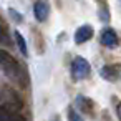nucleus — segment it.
<instances>
[{"label": "nucleus", "mask_w": 121, "mask_h": 121, "mask_svg": "<svg viewBox=\"0 0 121 121\" xmlns=\"http://www.w3.org/2000/svg\"><path fill=\"white\" fill-rule=\"evenodd\" d=\"M2 70H4V75L12 78L13 81L20 83V86H25V81H23V71L20 68V65L7 53V52H2Z\"/></svg>", "instance_id": "1"}, {"label": "nucleus", "mask_w": 121, "mask_h": 121, "mask_svg": "<svg viewBox=\"0 0 121 121\" xmlns=\"http://www.w3.org/2000/svg\"><path fill=\"white\" fill-rule=\"evenodd\" d=\"M2 106L15 113V111H18L22 108V99L17 96L15 91H12L7 86H4L2 88Z\"/></svg>", "instance_id": "2"}, {"label": "nucleus", "mask_w": 121, "mask_h": 121, "mask_svg": "<svg viewBox=\"0 0 121 121\" xmlns=\"http://www.w3.org/2000/svg\"><path fill=\"white\" fill-rule=\"evenodd\" d=\"M90 71H91V68H90V65H88V61H86L85 58L76 56V58L73 60V63H71V76H73L75 80H83V78H86V76L90 75Z\"/></svg>", "instance_id": "3"}, {"label": "nucleus", "mask_w": 121, "mask_h": 121, "mask_svg": "<svg viewBox=\"0 0 121 121\" xmlns=\"http://www.w3.org/2000/svg\"><path fill=\"white\" fill-rule=\"evenodd\" d=\"M33 13H35V18L38 22H45L48 18V13H50V5L47 0H37L35 5H33Z\"/></svg>", "instance_id": "4"}, {"label": "nucleus", "mask_w": 121, "mask_h": 121, "mask_svg": "<svg viewBox=\"0 0 121 121\" xmlns=\"http://www.w3.org/2000/svg\"><path fill=\"white\" fill-rule=\"evenodd\" d=\"M93 27H90V25H81L76 32H75V42L80 45V43H85V42H88L91 37H93Z\"/></svg>", "instance_id": "5"}, {"label": "nucleus", "mask_w": 121, "mask_h": 121, "mask_svg": "<svg viewBox=\"0 0 121 121\" xmlns=\"http://www.w3.org/2000/svg\"><path fill=\"white\" fill-rule=\"evenodd\" d=\"M101 43H103L104 47H108V48H114V47L118 45V37H116V33H114L111 28H104V30L101 32Z\"/></svg>", "instance_id": "6"}, {"label": "nucleus", "mask_w": 121, "mask_h": 121, "mask_svg": "<svg viewBox=\"0 0 121 121\" xmlns=\"http://www.w3.org/2000/svg\"><path fill=\"white\" fill-rule=\"evenodd\" d=\"M99 75H101V78H104L108 81H114L118 78V66L116 65H106L101 68Z\"/></svg>", "instance_id": "7"}, {"label": "nucleus", "mask_w": 121, "mask_h": 121, "mask_svg": "<svg viewBox=\"0 0 121 121\" xmlns=\"http://www.w3.org/2000/svg\"><path fill=\"white\" fill-rule=\"evenodd\" d=\"M76 106H78L80 111H83V113H86V114H93V103H91L88 98L81 96V95L76 96Z\"/></svg>", "instance_id": "8"}, {"label": "nucleus", "mask_w": 121, "mask_h": 121, "mask_svg": "<svg viewBox=\"0 0 121 121\" xmlns=\"http://www.w3.org/2000/svg\"><path fill=\"white\" fill-rule=\"evenodd\" d=\"M13 37H15V42H17V47H18V50H20V53L22 55H28V48H27V43H25V38L18 33V32H13Z\"/></svg>", "instance_id": "9"}, {"label": "nucleus", "mask_w": 121, "mask_h": 121, "mask_svg": "<svg viewBox=\"0 0 121 121\" xmlns=\"http://www.w3.org/2000/svg\"><path fill=\"white\" fill-rule=\"evenodd\" d=\"M68 121H83V118L78 114V111H75L71 106L68 108Z\"/></svg>", "instance_id": "10"}, {"label": "nucleus", "mask_w": 121, "mask_h": 121, "mask_svg": "<svg viewBox=\"0 0 121 121\" xmlns=\"http://www.w3.org/2000/svg\"><path fill=\"white\" fill-rule=\"evenodd\" d=\"M10 15L13 17V20H15L17 23H20V22H22V17H20V15H18V13H17L15 10H12V9H10Z\"/></svg>", "instance_id": "11"}, {"label": "nucleus", "mask_w": 121, "mask_h": 121, "mask_svg": "<svg viewBox=\"0 0 121 121\" xmlns=\"http://www.w3.org/2000/svg\"><path fill=\"white\" fill-rule=\"evenodd\" d=\"M12 121H25V118H23V116H20V114H15Z\"/></svg>", "instance_id": "12"}, {"label": "nucleus", "mask_w": 121, "mask_h": 121, "mask_svg": "<svg viewBox=\"0 0 121 121\" xmlns=\"http://www.w3.org/2000/svg\"><path fill=\"white\" fill-rule=\"evenodd\" d=\"M116 113H118V118H119V121H121V103L118 104V108H116Z\"/></svg>", "instance_id": "13"}]
</instances>
